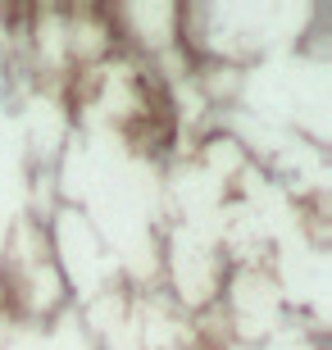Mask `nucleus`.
I'll list each match as a JSON object with an SVG mask.
<instances>
[]
</instances>
